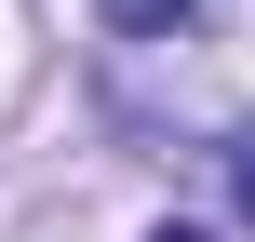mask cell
Segmentation results:
<instances>
[{
	"label": "cell",
	"instance_id": "7a4b0ae2",
	"mask_svg": "<svg viewBox=\"0 0 255 242\" xmlns=\"http://www.w3.org/2000/svg\"><path fill=\"white\" fill-rule=\"evenodd\" d=\"M229 189H242V229H255V135H229Z\"/></svg>",
	"mask_w": 255,
	"mask_h": 242
},
{
	"label": "cell",
	"instance_id": "6da1fadb",
	"mask_svg": "<svg viewBox=\"0 0 255 242\" xmlns=\"http://www.w3.org/2000/svg\"><path fill=\"white\" fill-rule=\"evenodd\" d=\"M94 13H108V27H121V40H161V27H188V13H202V0H94Z\"/></svg>",
	"mask_w": 255,
	"mask_h": 242
}]
</instances>
